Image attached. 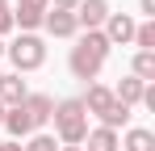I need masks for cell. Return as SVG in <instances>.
<instances>
[{"instance_id":"cell-13","label":"cell","mask_w":155,"mask_h":151,"mask_svg":"<svg viewBox=\"0 0 155 151\" xmlns=\"http://www.w3.org/2000/svg\"><path fill=\"white\" fill-rule=\"evenodd\" d=\"M84 151H117V130H109V126H88V134H84Z\"/></svg>"},{"instance_id":"cell-23","label":"cell","mask_w":155,"mask_h":151,"mask_svg":"<svg viewBox=\"0 0 155 151\" xmlns=\"http://www.w3.org/2000/svg\"><path fill=\"white\" fill-rule=\"evenodd\" d=\"M0 126H4V105H0Z\"/></svg>"},{"instance_id":"cell-18","label":"cell","mask_w":155,"mask_h":151,"mask_svg":"<svg viewBox=\"0 0 155 151\" xmlns=\"http://www.w3.org/2000/svg\"><path fill=\"white\" fill-rule=\"evenodd\" d=\"M4 34H13V4L8 0H0V38Z\"/></svg>"},{"instance_id":"cell-10","label":"cell","mask_w":155,"mask_h":151,"mask_svg":"<svg viewBox=\"0 0 155 151\" xmlns=\"http://www.w3.org/2000/svg\"><path fill=\"white\" fill-rule=\"evenodd\" d=\"M25 97H29V84H25L17 72H4V76H0V105H4V109L21 105Z\"/></svg>"},{"instance_id":"cell-24","label":"cell","mask_w":155,"mask_h":151,"mask_svg":"<svg viewBox=\"0 0 155 151\" xmlns=\"http://www.w3.org/2000/svg\"><path fill=\"white\" fill-rule=\"evenodd\" d=\"M0 59H4V38H0Z\"/></svg>"},{"instance_id":"cell-16","label":"cell","mask_w":155,"mask_h":151,"mask_svg":"<svg viewBox=\"0 0 155 151\" xmlns=\"http://www.w3.org/2000/svg\"><path fill=\"white\" fill-rule=\"evenodd\" d=\"M130 46L155 55V21H138V25H134V42H130Z\"/></svg>"},{"instance_id":"cell-5","label":"cell","mask_w":155,"mask_h":151,"mask_svg":"<svg viewBox=\"0 0 155 151\" xmlns=\"http://www.w3.org/2000/svg\"><path fill=\"white\" fill-rule=\"evenodd\" d=\"M46 8H51V0H17V4H13V25H17L21 34H38Z\"/></svg>"},{"instance_id":"cell-17","label":"cell","mask_w":155,"mask_h":151,"mask_svg":"<svg viewBox=\"0 0 155 151\" xmlns=\"http://www.w3.org/2000/svg\"><path fill=\"white\" fill-rule=\"evenodd\" d=\"M21 151H59V143H54V134H42L38 130V134H29V143Z\"/></svg>"},{"instance_id":"cell-6","label":"cell","mask_w":155,"mask_h":151,"mask_svg":"<svg viewBox=\"0 0 155 151\" xmlns=\"http://www.w3.org/2000/svg\"><path fill=\"white\" fill-rule=\"evenodd\" d=\"M134 17H130V13H109V17H105V25H101V34H105V42H109V46H130V42H134Z\"/></svg>"},{"instance_id":"cell-12","label":"cell","mask_w":155,"mask_h":151,"mask_svg":"<svg viewBox=\"0 0 155 151\" xmlns=\"http://www.w3.org/2000/svg\"><path fill=\"white\" fill-rule=\"evenodd\" d=\"M117 151H155V134L147 126H130L126 139H117Z\"/></svg>"},{"instance_id":"cell-21","label":"cell","mask_w":155,"mask_h":151,"mask_svg":"<svg viewBox=\"0 0 155 151\" xmlns=\"http://www.w3.org/2000/svg\"><path fill=\"white\" fill-rule=\"evenodd\" d=\"M0 151H21V143H13V139H0Z\"/></svg>"},{"instance_id":"cell-19","label":"cell","mask_w":155,"mask_h":151,"mask_svg":"<svg viewBox=\"0 0 155 151\" xmlns=\"http://www.w3.org/2000/svg\"><path fill=\"white\" fill-rule=\"evenodd\" d=\"M51 8H63V13H76L80 0H51Z\"/></svg>"},{"instance_id":"cell-15","label":"cell","mask_w":155,"mask_h":151,"mask_svg":"<svg viewBox=\"0 0 155 151\" xmlns=\"http://www.w3.org/2000/svg\"><path fill=\"white\" fill-rule=\"evenodd\" d=\"M130 76H134V80H143V84H155V55L134 50V59H130Z\"/></svg>"},{"instance_id":"cell-14","label":"cell","mask_w":155,"mask_h":151,"mask_svg":"<svg viewBox=\"0 0 155 151\" xmlns=\"http://www.w3.org/2000/svg\"><path fill=\"white\" fill-rule=\"evenodd\" d=\"M143 88H147L143 80H134V76H122V84L113 88V97L122 101L126 109H134V105H143Z\"/></svg>"},{"instance_id":"cell-2","label":"cell","mask_w":155,"mask_h":151,"mask_svg":"<svg viewBox=\"0 0 155 151\" xmlns=\"http://www.w3.org/2000/svg\"><path fill=\"white\" fill-rule=\"evenodd\" d=\"M84 113L97 118V126H109V130H130V109L113 97L109 84H88L84 88Z\"/></svg>"},{"instance_id":"cell-3","label":"cell","mask_w":155,"mask_h":151,"mask_svg":"<svg viewBox=\"0 0 155 151\" xmlns=\"http://www.w3.org/2000/svg\"><path fill=\"white\" fill-rule=\"evenodd\" d=\"M51 122H54V139H59L63 147H80L84 134H88V113H84V101H80V97L54 101Z\"/></svg>"},{"instance_id":"cell-1","label":"cell","mask_w":155,"mask_h":151,"mask_svg":"<svg viewBox=\"0 0 155 151\" xmlns=\"http://www.w3.org/2000/svg\"><path fill=\"white\" fill-rule=\"evenodd\" d=\"M109 42H105L101 29H84V34H76V46H71V55H67V67H71V76L76 80H84V84H97V76H101L105 59H109Z\"/></svg>"},{"instance_id":"cell-4","label":"cell","mask_w":155,"mask_h":151,"mask_svg":"<svg viewBox=\"0 0 155 151\" xmlns=\"http://www.w3.org/2000/svg\"><path fill=\"white\" fill-rule=\"evenodd\" d=\"M4 55H8V63H13L17 76L38 72V67H46V38H42V34H17V38L4 46Z\"/></svg>"},{"instance_id":"cell-9","label":"cell","mask_w":155,"mask_h":151,"mask_svg":"<svg viewBox=\"0 0 155 151\" xmlns=\"http://www.w3.org/2000/svg\"><path fill=\"white\" fill-rule=\"evenodd\" d=\"M4 130L13 134V143H21V139H29V134H38V126H34V118L25 113V105L4 109Z\"/></svg>"},{"instance_id":"cell-20","label":"cell","mask_w":155,"mask_h":151,"mask_svg":"<svg viewBox=\"0 0 155 151\" xmlns=\"http://www.w3.org/2000/svg\"><path fill=\"white\" fill-rule=\"evenodd\" d=\"M138 8H143V17H147V21H155V0H138Z\"/></svg>"},{"instance_id":"cell-22","label":"cell","mask_w":155,"mask_h":151,"mask_svg":"<svg viewBox=\"0 0 155 151\" xmlns=\"http://www.w3.org/2000/svg\"><path fill=\"white\" fill-rule=\"evenodd\" d=\"M59 151H84V147H59Z\"/></svg>"},{"instance_id":"cell-11","label":"cell","mask_w":155,"mask_h":151,"mask_svg":"<svg viewBox=\"0 0 155 151\" xmlns=\"http://www.w3.org/2000/svg\"><path fill=\"white\" fill-rule=\"evenodd\" d=\"M21 105H25V113L34 118V126H38V130L51 122V113H54V101L46 97V92H29V97L21 101Z\"/></svg>"},{"instance_id":"cell-8","label":"cell","mask_w":155,"mask_h":151,"mask_svg":"<svg viewBox=\"0 0 155 151\" xmlns=\"http://www.w3.org/2000/svg\"><path fill=\"white\" fill-rule=\"evenodd\" d=\"M42 29H46L51 38H76V34H80L76 13H63V8H46V17H42Z\"/></svg>"},{"instance_id":"cell-7","label":"cell","mask_w":155,"mask_h":151,"mask_svg":"<svg viewBox=\"0 0 155 151\" xmlns=\"http://www.w3.org/2000/svg\"><path fill=\"white\" fill-rule=\"evenodd\" d=\"M109 13H113V8H109V0H80V8H76L80 34H84V29H101Z\"/></svg>"}]
</instances>
